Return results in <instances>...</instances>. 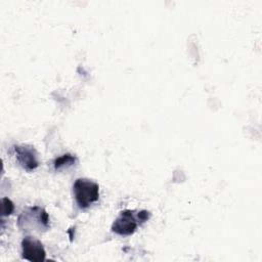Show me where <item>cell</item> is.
I'll list each match as a JSON object with an SVG mask.
<instances>
[{"instance_id":"obj_1","label":"cell","mask_w":262,"mask_h":262,"mask_svg":"<svg viewBox=\"0 0 262 262\" xmlns=\"http://www.w3.org/2000/svg\"><path fill=\"white\" fill-rule=\"evenodd\" d=\"M17 225L23 230H36L41 232L49 228V215L39 206L29 207L19 215Z\"/></svg>"},{"instance_id":"obj_2","label":"cell","mask_w":262,"mask_h":262,"mask_svg":"<svg viewBox=\"0 0 262 262\" xmlns=\"http://www.w3.org/2000/svg\"><path fill=\"white\" fill-rule=\"evenodd\" d=\"M74 196L81 209H86L99 198V186L96 182L87 178H78L73 185Z\"/></svg>"},{"instance_id":"obj_3","label":"cell","mask_w":262,"mask_h":262,"mask_svg":"<svg viewBox=\"0 0 262 262\" xmlns=\"http://www.w3.org/2000/svg\"><path fill=\"white\" fill-rule=\"evenodd\" d=\"M21 257L31 262H42L45 260L46 252L43 244L36 237L26 236L21 241Z\"/></svg>"},{"instance_id":"obj_4","label":"cell","mask_w":262,"mask_h":262,"mask_svg":"<svg viewBox=\"0 0 262 262\" xmlns=\"http://www.w3.org/2000/svg\"><path fill=\"white\" fill-rule=\"evenodd\" d=\"M138 226V221L134 217L133 211L124 210L120 213L112 225V231L119 235H131L135 232Z\"/></svg>"},{"instance_id":"obj_5","label":"cell","mask_w":262,"mask_h":262,"mask_svg":"<svg viewBox=\"0 0 262 262\" xmlns=\"http://www.w3.org/2000/svg\"><path fill=\"white\" fill-rule=\"evenodd\" d=\"M13 150L15 154V158L17 163L26 170V171H33L35 170L38 165L37 159V151L34 146L31 145H14Z\"/></svg>"},{"instance_id":"obj_6","label":"cell","mask_w":262,"mask_h":262,"mask_svg":"<svg viewBox=\"0 0 262 262\" xmlns=\"http://www.w3.org/2000/svg\"><path fill=\"white\" fill-rule=\"evenodd\" d=\"M77 162V158L70 155V154H67V155H62L60 157H58L57 159H55L54 161V169L56 171L64 168V167H68V166H72L74 165L75 163Z\"/></svg>"},{"instance_id":"obj_7","label":"cell","mask_w":262,"mask_h":262,"mask_svg":"<svg viewBox=\"0 0 262 262\" xmlns=\"http://www.w3.org/2000/svg\"><path fill=\"white\" fill-rule=\"evenodd\" d=\"M1 203H2V216L10 215L14 209L13 203L7 198H3Z\"/></svg>"}]
</instances>
